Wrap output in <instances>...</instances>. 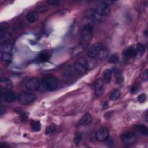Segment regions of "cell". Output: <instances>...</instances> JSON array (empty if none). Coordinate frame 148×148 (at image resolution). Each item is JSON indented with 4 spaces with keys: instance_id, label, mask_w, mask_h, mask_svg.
Instances as JSON below:
<instances>
[{
    "instance_id": "1",
    "label": "cell",
    "mask_w": 148,
    "mask_h": 148,
    "mask_svg": "<svg viewBox=\"0 0 148 148\" xmlns=\"http://www.w3.org/2000/svg\"><path fill=\"white\" fill-rule=\"evenodd\" d=\"M87 55L91 58L103 60L108 57L109 50L102 44L95 43L88 49Z\"/></svg>"
},
{
    "instance_id": "2",
    "label": "cell",
    "mask_w": 148,
    "mask_h": 148,
    "mask_svg": "<svg viewBox=\"0 0 148 148\" xmlns=\"http://www.w3.org/2000/svg\"><path fill=\"white\" fill-rule=\"evenodd\" d=\"M74 68L79 73H86L89 68V63L87 59L84 57H79L74 64Z\"/></svg>"
},
{
    "instance_id": "3",
    "label": "cell",
    "mask_w": 148,
    "mask_h": 148,
    "mask_svg": "<svg viewBox=\"0 0 148 148\" xmlns=\"http://www.w3.org/2000/svg\"><path fill=\"white\" fill-rule=\"evenodd\" d=\"M42 85L46 90L54 91L58 86V80L54 76H47L42 79Z\"/></svg>"
},
{
    "instance_id": "4",
    "label": "cell",
    "mask_w": 148,
    "mask_h": 148,
    "mask_svg": "<svg viewBox=\"0 0 148 148\" xmlns=\"http://www.w3.org/2000/svg\"><path fill=\"white\" fill-rule=\"evenodd\" d=\"M17 98L21 104L27 105L32 103L36 100V96L33 93L24 92L20 94Z\"/></svg>"
},
{
    "instance_id": "5",
    "label": "cell",
    "mask_w": 148,
    "mask_h": 148,
    "mask_svg": "<svg viewBox=\"0 0 148 148\" xmlns=\"http://www.w3.org/2000/svg\"><path fill=\"white\" fill-rule=\"evenodd\" d=\"M93 36V28L91 24H86L82 28L80 33L81 39L84 42H89Z\"/></svg>"
},
{
    "instance_id": "6",
    "label": "cell",
    "mask_w": 148,
    "mask_h": 148,
    "mask_svg": "<svg viewBox=\"0 0 148 148\" xmlns=\"http://www.w3.org/2000/svg\"><path fill=\"white\" fill-rule=\"evenodd\" d=\"M94 10L99 16L105 17L109 14L110 12V8L108 3L105 2H101L96 6Z\"/></svg>"
},
{
    "instance_id": "7",
    "label": "cell",
    "mask_w": 148,
    "mask_h": 148,
    "mask_svg": "<svg viewBox=\"0 0 148 148\" xmlns=\"http://www.w3.org/2000/svg\"><path fill=\"white\" fill-rule=\"evenodd\" d=\"M121 139L125 145H131L136 142V137L134 133L131 132H127L121 135Z\"/></svg>"
},
{
    "instance_id": "8",
    "label": "cell",
    "mask_w": 148,
    "mask_h": 148,
    "mask_svg": "<svg viewBox=\"0 0 148 148\" xmlns=\"http://www.w3.org/2000/svg\"><path fill=\"white\" fill-rule=\"evenodd\" d=\"M94 90L97 97H100L103 95L105 91V83L102 79H98L96 80L94 83Z\"/></svg>"
},
{
    "instance_id": "9",
    "label": "cell",
    "mask_w": 148,
    "mask_h": 148,
    "mask_svg": "<svg viewBox=\"0 0 148 148\" xmlns=\"http://www.w3.org/2000/svg\"><path fill=\"white\" fill-rule=\"evenodd\" d=\"M95 136L98 141L103 142L108 139L109 136V132L106 128L102 127L96 132Z\"/></svg>"
},
{
    "instance_id": "10",
    "label": "cell",
    "mask_w": 148,
    "mask_h": 148,
    "mask_svg": "<svg viewBox=\"0 0 148 148\" xmlns=\"http://www.w3.org/2000/svg\"><path fill=\"white\" fill-rule=\"evenodd\" d=\"M25 87L31 91H36L40 87V82L37 79L32 78L26 83Z\"/></svg>"
},
{
    "instance_id": "11",
    "label": "cell",
    "mask_w": 148,
    "mask_h": 148,
    "mask_svg": "<svg viewBox=\"0 0 148 148\" xmlns=\"http://www.w3.org/2000/svg\"><path fill=\"white\" fill-rule=\"evenodd\" d=\"M2 97L3 100L6 102H14L17 98L15 93L11 90H5L2 94Z\"/></svg>"
},
{
    "instance_id": "12",
    "label": "cell",
    "mask_w": 148,
    "mask_h": 148,
    "mask_svg": "<svg viewBox=\"0 0 148 148\" xmlns=\"http://www.w3.org/2000/svg\"><path fill=\"white\" fill-rule=\"evenodd\" d=\"M136 56V52L135 50V47L133 46H130L125 50L123 53L124 60H129L130 58H134Z\"/></svg>"
},
{
    "instance_id": "13",
    "label": "cell",
    "mask_w": 148,
    "mask_h": 148,
    "mask_svg": "<svg viewBox=\"0 0 148 148\" xmlns=\"http://www.w3.org/2000/svg\"><path fill=\"white\" fill-rule=\"evenodd\" d=\"M0 85L1 87L5 90H11L13 87L12 82H11V80L6 77L1 79Z\"/></svg>"
},
{
    "instance_id": "14",
    "label": "cell",
    "mask_w": 148,
    "mask_h": 148,
    "mask_svg": "<svg viewBox=\"0 0 148 148\" xmlns=\"http://www.w3.org/2000/svg\"><path fill=\"white\" fill-rule=\"evenodd\" d=\"M91 120H92L91 115L89 113H86L80 119L79 122V125L80 126H86L91 123Z\"/></svg>"
},
{
    "instance_id": "15",
    "label": "cell",
    "mask_w": 148,
    "mask_h": 148,
    "mask_svg": "<svg viewBox=\"0 0 148 148\" xmlns=\"http://www.w3.org/2000/svg\"><path fill=\"white\" fill-rule=\"evenodd\" d=\"M39 14L35 11H31L28 12L26 15V18L27 21L31 23H35L38 20Z\"/></svg>"
},
{
    "instance_id": "16",
    "label": "cell",
    "mask_w": 148,
    "mask_h": 148,
    "mask_svg": "<svg viewBox=\"0 0 148 148\" xmlns=\"http://www.w3.org/2000/svg\"><path fill=\"white\" fill-rule=\"evenodd\" d=\"M113 72L114 73L116 81L118 84H121L124 80V77L121 71L118 68H114Z\"/></svg>"
},
{
    "instance_id": "17",
    "label": "cell",
    "mask_w": 148,
    "mask_h": 148,
    "mask_svg": "<svg viewBox=\"0 0 148 148\" xmlns=\"http://www.w3.org/2000/svg\"><path fill=\"white\" fill-rule=\"evenodd\" d=\"M30 125L32 131L38 132L40 131L41 128V124L39 120H30Z\"/></svg>"
},
{
    "instance_id": "18",
    "label": "cell",
    "mask_w": 148,
    "mask_h": 148,
    "mask_svg": "<svg viewBox=\"0 0 148 148\" xmlns=\"http://www.w3.org/2000/svg\"><path fill=\"white\" fill-rule=\"evenodd\" d=\"M9 24L6 22H2L0 25V36L1 39H2L3 36L5 35L7 31L9 29Z\"/></svg>"
},
{
    "instance_id": "19",
    "label": "cell",
    "mask_w": 148,
    "mask_h": 148,
    "mask_svg": "<svg viewBox=\"0 0 148 148\" xmlns=\"http://www.w3.org/2000/svg\"><path fill=\"white\" fill-rule=\"evenodd\" d=\"M135 50L136 56H142L145 53V48L142 44L138 43L135 47Z\"/></svg>"
},
{
    "instance_id": "20",
    "label": "cell",
    "mask_w": 148,
    "mask_h": 148,
    "mask_svg": "<svg viewBox=\"0 0 148 148\" xmlns=\"http://www.w3.org/2000/svg\"><path fill=\"white\" fill-rule=\"evenodd\" d=\"M112 72L110 69H106L103 72V80L106 83H109L112 80Z\"/></svg>"
},
{
    "instance_id": "21",
    "label": "cell",
    "mask_w": 148,
    "mask_h": 148,
    "mask_svg": "<svg viewBox=\"0 0 148 148\" xmlns=\"http://www.w3.org/2000/svg\"><path fill=\"white\" fill-rule=\"evenodd\" d=\"M120 94H121V92L120 90L117 88H115L110 92L109 95V98L112 101H115L119 98Z\"/></svg>"
},
{
    "instance_id": "22",
    "label": "cell",
    "mask_w": 148,
    "mask_h": 148,
    "mask_svg": "<svg viewBox=\"0 0 148 148\" xmlns=\"http://www.w3.org/2000/svg\"><path fill=\"white\" fill-rule=\"evenodd\" d=\"M1 57L3 61L9 62L12 60V53L10 52L1 51Z\"/></svg>"
},
{
    "instance_id": "23",
    "label": "cell",
    "mask_w": 148,
    "mask_h": 148,
    "mask_svg": "<svg viewBox=\"0 0 148 148\" xmlns=\"http://www.w3.org/2000/svg\"><path fill=\"white\" fill-rule=\"evenodd\" d=\"M136 129L138 130V131H139L142 135H145V136H147L148 134V130L147 128L143 125V124H140L137 125L136 127Z\"/></svg>"
},
{
    "instance_id": "24",
    "label": "cell",
    "mask_w": 148,
    "mask_h": 148,
    "mask_svg": "<svg viewBox=\"0 0 148 148\" xmlns=\"http://www.w3.org/2000/svg\"><path fill=\"white\" fill-rule=\"evenodd\" d=\"M56 130V125L55 124H51L50 125L49 127H47L45 130V134L46 135H49L54 132Z\"/></svg>"
},
{
    "instance_id": "25",
    "label": "cell",
    "mask_w": 148,
    "mask_h": 148,
    "mask_svg": "<svg viewBox=\"0 0 148 148\" xmlns=\"http://www.w3.org/2000/svg\"><path fill=\"white\" fill-rule=\"evenodd\" d=\"M119 61V56L117 54H113L110 56L108 61L110 63H116Z\"/></svg>"
},
{
    "instance_id": "26",
    "label": "cell",
    "mask_w": 148,
    "mask_h": 148,
    "mask_svg": "<svg viewBox=\"0 0 148 148\" xmlns=\"http://www.w3.org/2000/svg\"><path fill=\"white\" fill-rule=\"evenodd\" d=\"M39 58L40 61H46L49 59V56L46 53H41L39 56Z\"/></svg>"
},
{
    "instance_id": "27",
    "label": "cell",
    "mask_w": 148,
    "mask_h": 148,
    "mask_svg": "<svg viewBox=\"0 0 148 148\" xmlns=\"http://www.w3.org/2000/svg\"><path fill=\"white\" fill-rule=\"evenodd\" d=\"M140 87V85L138 83L134 84L131 88V92L132 94L136 93L139 90Z\"/></svg>"
},
{
    "instance_id": "28",
    "label": "cell",
    "mask_w": 148,
    "mask_h": 148,
    "mask_svg": "<svg viewBox=\"0 0 148 148\" xmlns=\"http://www.w3.org/2000/svg\"><path fill=\"white\" fill-rule=\"evenodd\" d=\"M146 98H147V96H146V94L143 93V94H141L138 95V101L140 103H143V102H145L146 101Z\"/></svg>"
},
{
    "instance_id": "29",
    "label": "cell",
    "mask_w": 148,
    "mask_h": 148,
    "mask_svg": "<svg viewBox=\"0 0 148 148\" xmlns=\"http://www.w3.org/2000/svg\"><path fill=\"white\" fill-rule=\"evenodd\" d=\"M82 134H77L76 135V136H75L74 138V139H73V142L75 145H78L79 144V143L80 142L81 140H82Z\"/></svg>"
},
{
    "instance_id": "30",
    "label": "cell",
    "mask_w": 148,
    "mask_h": 148,
    "mask_svg": "<svg viewBox=\"0 0 148 148\" xmlns=\"http://www.w3.org/2000/svg\"><path fill=\"white\" fill-rule=\"evenodd\" d=\"M140 77L142 78V80H143L144 81H146L147 80V69H145V71H143V72L141 74Z\"/></svg>"
},
{
    "instance_id": "31",
    "label": "cell",
    "mask_w": 148,
    "mask_h": 148,
    "mask_svg": "<svg viewBox=\"0 0 148 148\" xmlns=\"http://www.w3.org/2000/svg\"><path fill=\"white\" fill-rule=\"evenodd\" d=\"M59 2H60V1H53V0L47 1V3H48L49 4L52 5H56V4L58 3Z\"/></svg>"
},
{
    "instance_id": "32",
    "label": "cell",
    "mask_w": 148,
    "mask_h": 148,
    "mask_svg": "<svg viewBox=\"0 0 148 148\" xmlns=\"http://www.w3.org/2000/svg\"><path fill=\"white\" fill-rule=\"evenodd\" d=\"M108 102H106L103 105L102 109H105L108 108Z\"/></svg>"
}]
</instances>
